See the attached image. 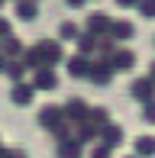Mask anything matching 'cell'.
Listing matches in <instances>:
<instances>
[{
	"instance_id": "cell-12",
	"label": "cell",
	"mask_w": 155,
	"mask_h": 158,
	"mask_svg": "<svg viewBox=\"0 0 155 158\" xmlns=\"http://www.w3.org/2000/svg\"><path fill=\"white\" fill-rule=\"evenodd\" d=\"M61 119H65V113H61V106H58V103H48V106H42V110H39V123H42V129L58 126Z\"/></svg>"
},
{
	"instance_id": "cell-30",
	"label": "cell",
	"mask_w": 155,
	"mask_h": 158,
	"mask_svg": "<svg viewBox=\"0 0 155 158\" xmlns=\"http://www.w3.org/2000/svg\"><path fill=\"white\" fill-rule=\"evenodd\" d=\"M116 6H123V10H129V6H136V0H113Z\"/></svg>"
},
{
	"instance_id": "cell-28",
	"label": "cell",
	"mask_w": 155,
	"mask_h": 158,
	"mask_svg": "<svg viewBox=\"0 0 155 158\" xmlns=\"http://www.w3.org/2000/svg\"><path fill=\"white\" fill-rule=\"evenodd\" d=\"M3 158H26V152H23V148H6Z\"/></svg>"
},
{
	"instance_id": "cell-29",
	"label": "cell",
	"mask_w": 155,
	"mask_h": 158,
	"mask_svg": "<svg viewBox=\"0 0 155 158\" xmlns=\"http://www.w3.org/2000/svg\"><path fill=\"white\" fill-rule=\"evenodd\" d=\"M65 3H68V6H71V10H81V6H84V3H87V0H65Z\"/></svg>"
},
{
	"instance_id": "cell-9",
	"label": "cell",
	"mask_w": 155,
	"mask_h": 158,
	"mask_svg": "<svg viewBox=\"0 0 155 158\" xmlns=\"http://www.w3.org/2000/svg\"><path fill=\"white\" fill-rule=\"evenodd\" d=\"M87 110H90V106L84 103L81 97H71L65 106H61V113H65V119H68V123H78V119H84V116H87Z\"/></svg>"
},
{
	"instance_id": "cell-17",
	"label": "cell",
	"mask_w": 155,
	"mask_h": 158,
	"mask_svg": "<svg viewBox=\"0 0 155 158\" xmlns=\"http://www.w3.org/2000/svg\"><path fill=\"white\" fill-rule=\"evenodd\" d=\"M19 61L26 64V71H36V68H42V52H39V42L36 45H29V48H23V55H19Z\"/></svg>"
},
{
	"instance_id": "cell-10",
	"label": "cell",
	"mask_w": 155,
	"mask_h": 158,
	"mask_svg": "<svg viewBox=\"0 0 155 158\" xmlns=\"http://www.w3.org/2000/svg\"><path fill=\"white\" fill-rule=\"evenodd\" d=\"M65 64H68V74L71 77H78V81H81V77H87V71H90V58L87 55H71V58H65Z\"/></svg>"
},
{
	"instance_id": "cell-4",
	"label": "cell",
	"mask_w": 155,
	"mask_h": 158,
	"mask_svg": "<svg viewBox=\"0 0 155 158\" xmlns=\"http://www.w3.org/2000/svg\"><path fill=\"white\" fill-rule=\"evenodd\" d=\"M29 84H32L36 90H55V87H58V74H55L48 64H42V68H36V71H32Z\"/></svg>"
},
{
	"instance_id": "cell-1",
	"label": "cell",
	"mask_w": 155,
	"mask_h": 158,
	"mask_svg": "<svg viewBox=\"0 0 155 158\" xmlns=\"http://www.w3.org/2000/svg\"><path fill=\"white\" fill-rule=\"evenodd\" d=\"M113 74H116V71L110 68V61H107V58H97V61H90L87 81L94 84V87H107V84H113Z\"/></svg>"
},
{
	"instance_id": "cell-27",
	"label": "cell",
	"mask_w": 155,
	"mask_h": 158,
	"mask_svg": "<svg viewBox=\"0 0 155 158\" xmlns=\"http://www.w3.org/2000/svg\"><path fill=\"white\" fill-rule=\"evenodd\" d=\"M13 29H10V19L6 16H0V39H3V35H10Z\"/></svg>"
},
{
	"instance_id": "cell-20",
	"label": "cell",
	"mask_w": 155,
	"mask_h": 158,
	"mask_svg": "<svg viewBox=\"0 0 155 158\" xmlns=\"http://www.w3.org/2000/svg\"><path fill=\"white\" fill-rule=\"evenodd\" d=\"M84 119H87L90 126H97V132H100V126H103V123H110V113H107V106H90Z\"/></svg>"
},
{
	"instance_id": "cell-18",
	"label": "cell",
	"mask_w": 155,
	"mask_h": 158,
	"mask_svg": "<svg viewBox=\"0 0 155 158\" xmlns=\"http://www.w3.org/2000/svg\"><path fill=\"white\" fill-rule=\"evenodd\" d=\"M132 148H136L139 158H155V135H136Z\"/></svg>"
},
{
	"instance_id": "cell-7",
	"label": "cell",
	"mask_w": 155,
	"mask_h": 158,
	"mask_svg": "<svg viewBox=\"0 0 155 158\" xmlns=\"http://www.w3.org/2000/svg\"><path fill=\"white\" fill-rule=\"evenodd\" d=\"M32 97H36V87H32L29 81H13V87H10V100H13L16 106H29Z\"/></svg>"
},
{
	"instance_id": "cell-2",
	"label": "cell",
	"mask_w": 155,
	"mask_h": 158,
	"mask_svg": "<svg viewBox=\"0 0 155 158\" xmlns=\"http://www.w3.org/2000/svg\"><path fill=\"white\" fill-rule=\"evenodd\" d=\"M129 94H132L136 103H152V100H155V81H152L149 74H145V77H136V81L129 84Z\"/></svg>"
},
{
	"instance_id": "cell-14",
	"label": "cell",
	"mask_w": 155,
	"mask_h": 158,
	"mask_svg": "<svg viewBox=\"0 0 155 158\" xmlns=\"http://www.w3.org/2000/svg\"><path fill=\"white\" fill-rule=\"evenodd\" d=\"M0 55H3V58H19V55H23V42L13 32L3 35V39H0Z\"/></svg>"
},
{
	"instance_id": "cell-24",
	"label": "cell",
	"mask_w": 155,
	"mask_h": 158,
	"mask_svg": "<svg viewBox=\"0 0 155 158\" xmlns=\"http://www.w3.org/2000/svg\"><path fill=\"white\" fill-rule=\"evenodd\" d=\"M48 132H52L55 139L61 142V139H68V135H71V123H68V119H61V123H58V126H52Z\"/></svg>"
},
{
	"instance_id": "cell-32",
	"label": "cell",
	"mask_w": 155,
	"mask_h": 158,
	"mask_svg": "<svg viewBox=\"0 0 155 158\" xmlns=\"http://www.w3.org/2000/svg\"><path fill=\"white\" fill-rule=\"evenodd\" d=\"M6 68V58H3V55H0V71H3Z\"/></svg>"
},
{
	"instance_id": "cell-8",
	"label": "cell",
	"mask_w": 155,
	"mask_h": 158,
	"mask_svg": "<svg viewBox=\"0 0 155 158\" xmlns=\"http://www.w3.org/2000/svg\"><path fill=\"white\" fill-rule=\"evenodd\" d=\"M97 135H100V142H107V145H113V148H116V145H123V139H126L123 126H119V123H113V119H110V123H103Z\"/></svg>"
},
{
	"instance_id": "cell-21",
	"label": "cell",
	"mask_w": 155,
	"mask_h": 158,
	"mask_svg": "<svg viewBox=\"0 0 155 158\" xmlns=\"http://www.w3.org/2000/svg\"><path fill=\"white\" fill-rule=\"evenodd\" d=\"M3 74H10V81H23V77H26V64L19 61V58H6Z\"/></svg>"
},
{
	"instance_id": "cell-23",
	"label": "cell",
	"mask_w": 155,
	"mask_h": 158,
	"mask_svg": "<svg viewBox=\"0 0 155 158\" xmlns=\"http://www.w3.org/2000/svg\"><path fill=\"white\" fill-rule=\"evenodd\" d=\"M136 10H139V16L155 19V0H136Z\"/></svg>"
},
{
	"instance_id": "cell-22",
	"label": "cell",
	"mask_w": 155,
	"mask_h": 158,
	"mask_svg": "<svg viewBox=\"0 0 155 158\" xmlns=\"http://www.w3.org/2000/svg\"><path fill=\"white\" fill-rule=\"evenodd\" d=\"M78 32H81V29H78V23H71V19L58 23V42H74Z\"/></svg>"
},
{
	"instance_id": "cell-13",
	"label": "cell",
	"mask_w": 155,
	"mask_h": 158,
	"mask_svg": "<svg viewBox=\"0 0 155 158\" xmlns=\"http://www.w3.org/2000/svg\"><path fill=\"white\" fill-rule=\"evenodd\" d=\"M107 26H110V16H107L103 10L87 13V32H94V35H107Z\"/></svg>"
},
{
	"instance_id": "cell-16",
	"label": "cell",
	"mask_w": 155,
	"mask_h": 158,
	"mask_svg": "<svg viewBox=\"0 0 155 158\" xmlns=\"http://www.w3.org/2000/svg\"><path fill=\"white\" fill-rule=\"evenodd\" d=\"M74 42H78V52H81V55H87V58L97 52V35H94V32H87V29H81V32H78V35H74Z\"/></svg>"
},
{
	"instance_id": "cell-34",
	"label": "cell",
	"mask_w": 155,
	"mask_h": 158,
	"mask_svg": "<svg viewBox=\"0 0 155 158\" xmlns=\"http://www.w3.org/2000/svg\"><path fill=\"white\" fill-rule=\"evenodd\" d=\"M3 3H6V0H0V6H3Z\"/></svg>"
},
{
	"instance_id": "cell-15",
	"label": "cell",
	"mask_w": 155,
	"mask_h": 158,
	"mask_svg": "<svg viewBox=\"0 0 155 158\" xmlns=\"http://www.w3.org/2000/svg\"><path fill=\"white\" fill-rule=\"evenodd\" d=\"M13 13H16V19H26V23H29V19H36L39 16V3L36 0H13Z\"/></svg>"
},
{
	"instance_id": "cell-3",
	"label": "cell",
	"mask_w": 155,
	"mask_h": 158,
	"mask_svg": "<svg viewBox=\"0 0 155 158\" xmlns=\"http://www.w3.org/2000/svg\"><path fill=\"white\" fill-rule=\"evenodd\" d=\"M39 52H42V61H45L48 68H55V64L65 61V48H61V42H55V39H42Z\"/></svg>"
},
{
	"instance_id": "cell-11",
	"label": "cell",
	"mask_w": 155,
	"mask_h": 158,
	"mask_svg": "<svg viewBox=\"0 0 155 158\" xmlns=\"http://www.w3.org/2000/svg\"><path fill=\"white\" fill-rule=\"evenodd\" d=\"M55 155H58V158H84V145L74 139V135H68V139H61V142H58Z\"/></svg>"
},
{
	"instance_id": "cell-26",
	"label": "cell",
	"mask_w": 155,
	"mask_h": 158,
	"mask_svg": "<svg viewBox=\"0 0 155 158\" xmlns=\"http://www.w3.org/2000/svg\"><path fill=\"white\" fill-rule=\"evenodd\" d=\"M142 123H155V100L152 103H142Z\"/></svg>"
},
{
	"instance_id": "cell-25",
	"label": "cell",
	"mask_w": 155,
	"mask_h": 158,
	"mask_svg": "<svg viewBox=\"0 0 155 158\" xmlns=\"http://www.w3.org/2000/svg\"><path fill=\"white\" fill-rule=\"evenodd\" d=\"M90 158H113V145H107V142H97V145L90 148Z\"/></svg>"
},
{
	"instance_id": "cell-19",
	"label": "cell",
	"mask_w": 155,
	"mask_h": 158,
	"mask_svg": "<svg viewBox=\"0 0 155 158\" xmlns=\"http://www.w3.org/2000/svg\"><path fill=\"white\" fill-rule=\"evenodd\" d=\"M74 139L81 142V145H84V142H94V139H97V126H90L87 119H78V129H74Z\"/></svg>"
},
{
	"instance_id": "cell-5",
	"label": "cell",
	"mask_w": 155,
	"mask_h": 158,
	"mask_svg": "<svg viewBox=\"0 0 155 158\" xmlns=\"http://www.w3.org/2000/svg\"><path fill=\"white\" fill-rule=\"evenodd\" d=\"M107 35L113 42H119V45H123V42H129L132 35H136V26L129 23V19H110V26H107Z\"/></svg>"
},
{
	"instance_id": "cell-31",
	"label": "cell",
	"mask_w": 155,
	"mask_h": 158,
	"mask_svg": "<svg viewBox=\"0 0 155 158\" xmlns=\"http://www.w3.org/2000/svg\"><path fill=\"white\" fill-rule=\"evenodd\" d=\"M149 77H152V81H155V61L149 64Z\"/></svg>"
},
{
	"instance_id": "cell-6",
	"label": "cell",
	"mask_w": 155,
	"mask_h": 158,
	"mask_svg": "<svg viewBox=\"0 0 155 158\" xmlns=\"http://www.w3.org/2000/svg\"><path fill=\"white\" fill-rule=\"evenodd\" d=\"M110 68L113 71H129L132 64H136V55H132V48H126V45H116L113 52H110Z\"/></svg>"
},
{
	"instance_id": "cell-33",
	"label": "cell",
	"mask_w": 155,
	"mask_h": 158,
	"mask_svg": "<svg viewBox=\"0 0 155 158\" xmlns=\"http://www.w3.org/2000/svg\"><path fill=\"white\" fill-rule=\"evenodd\" d=\"M126 158H139V155H126Z\"/></svg>"
}]
</instances>
